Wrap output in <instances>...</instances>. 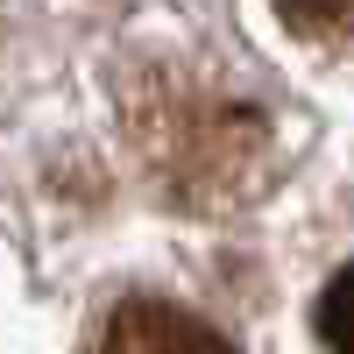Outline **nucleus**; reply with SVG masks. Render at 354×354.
Wrapping results in <instances>:
<instances>
[{"mask_svg":"<svg viewBox=\"0 0 354 354\" xmlns=\"http://www.w3.org/2000/svg\"><path fill=\"white\" fill-rule=\"evenodd\" d=\"M277 15H283L290 36L326 43V36H340V28L354 21V0H277Z\"/></svg>","mask_w":354,"mask_h":354,"instance_id":"nucleus-4","label":"nucleus"},{"mask_svg":"<svg viewBox=\"0 0 354 354\" xmlns=\"http://www.w3.org/2000/svg\"><path fill=\"white\" fill-rule=\"evenodd\" d=\"M135 121H142V156H149V170L170 192L198 198V205L234 198L241 170L262 156V121L255 113L227 106L220 93H177L170 78L135 100Z\"/></svg>","mask_w":354,"mask_h":354,"instance_id":"nucleus-1","label":"nucleus"},{"mask_svg":"<svg viewBox=\"0 0 354 354\" xmlns=\"http://www.w3.org/2000/svg\"><path fill=\"white\" fill-rule=\"evenodd\" d=\"M93 354H234L220 326H205L185 305H156V298H128L121 312L100 326Z\"/></svg>","mask_w":354,"mask_h":354,"instance_id":"nucleus-2","label":"nucleus"},{"mask_svg":"<svg viewBox=\"0 0 354 354\" xmlns=\"http://www.w3.org/2000/svg\"><path fill=\"white\" fill-rule=\"evenodd\" d=\"M312 326H319V340H326L333 354H354V262H347V270H333V283L319 290Z\"/></svg>","mask_w":354,"mask_h":354,"instance_id":"nucleus-3","label":"nucleus"}]
</instances>
